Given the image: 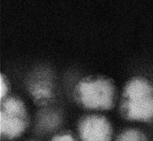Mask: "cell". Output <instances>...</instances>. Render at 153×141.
I'll return each mask as SVG.
<instances>
[{
    "mask_svg": "<svg viewBox=\"0 0 153 141\" xmlns=\"http://www.w3.org/2000/svg\"><path fill=\"white\" fill-rule=\"evenodd\" d=\"M123 113L130 120L149 121L153 118V92L146 82L137 79L126 88Z\"/></svg>",
    "mask_w": 153,
    "mask_h": 141,
    "instance_id": "1",
    "label": "cell"
},
{
    "mask_svg": "<svg viewBox=\"0 0 153 141\" xmlns=\"http://www.w3.org/2000/svg\"><path fill=\"white\" fill-rule=\"evenodd\" d=\"M26 125L27 115L23 103L13 98L5 101L0 112L1 134L8 139H13L23 133Z\"/></svg>",
    "mask_w": 153,
    "mask_h": 141,
    "instance_id": "2",
    "label": "cell"
},
{
    "mask_svg": "<svg viewBox=\"0 0 153 141\" xmlns=\"http://www.w3.org/2000/svg\"><path fill=\"white\" fill-rule=\"evenodd\" d=\"M79 95L84 105L94 109H108L113 103V90L107 81L83 82L79 86Z\"/></svg>",
    "mask_w": 153,
    "mask_h": 141,
    "instance_id": "3",
    "label": "cell"
},
{
    "mask_svg": "<svg viewBox=\"0 0 153 141\" xmlns=\"http://www.w3.org/2000/svg\"><path fill=\"white\" fill-rule=\"evenodd\" d=\"M79 134L82 141H110L111 128L105 118L90 116L80 123Z\"/></svg>",
    "mask_w": 153,
    "mask_h": 141,
    "instance_id": "4",
    "label": "cell"
},
{
    "mask_svg": "<svg viewBox=\"0 0 153 141\" xmlns=\"http://www.w3.org/2000/svg\"><path fill=\"white\" fill-rule=\"evenodd\" d=\"M116 141H147V140L145 135L140 131L130 129L122 133Z\"/></svg>",
    "mask_w": 153,
    "mask_h": 141,
    "instance_id": "5",
    "label": "cell"
},
{
    "mask_svg": "<svg viewBox=\"0 0 153 141\" xmlns=\"http://www.w3.org/2000/svg\"><path fill=\"white\" fill-rule=\"evenodd\" d=\"M58 117L56 114H48L42 117L40 121V124L42 128H46V129H51L58 124Z\"/></svg>",
    "mask_w": 153,
    "mask_h": 141,
    "instance_id": "6",
    "label": "cell"
},
{
    "mask_svg": "<svg viewBox=\"0 0 153 141\" xmlns=\"http://www.w3.org/2000/svg\"><path fill=\"white\" fill-rule=\"evenodd\" d=\"M33 93L36 97L39 99H46V98H49L51 96V91L49 89L48 86L43 83L36 85V86L34 87Z\"/></svg>",
    "mask_w": 153,
    "mask_h": 141,
    "instance_id": "7",
    "label": "cell"
},
{
    "mask_svg": "<svg viewBox=\"0 0 153 141\" xmlns=\"http://www.w3.org/2000/svg\"><path fill=\"white\" fill-rule=\"evenodd\" d=\"M7 91V86L6 84V82L3 79L2 75L0 76V97L2 98L4 97Z\"/></svg>",
    "mask_w": 153,
    "mask_h": 141,
    "instance_id": "8",
    "label": "cell"
},
{
    "mask_svg": "<svg viewBox=\"0 0 153 141\" xmlns=\"http://www.w3.org/2000/svg\"><path fill=\"white\" fill-rule=\"evenodd\" d=\"M51 141H74V139L71 135L64 134L55 137Z\"/></svg>",
    "mask_w": 153,
    "mask_h": 141,
    "instance_id": "9",
    "label": "cell"
}]
</instances>
